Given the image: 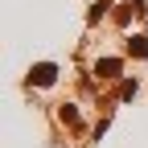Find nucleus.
Instances as JSON below:
<instances>
[{
	"instance_id": "1",
	"label": "nucleus",
	"mask_w": 148,
	"mask_h": 148,
	"mask_svg": "<svg viewBox=\"0 0 148 148\" xmlns=\"http://www.w3.org/2000/svg\"><path fill=\"white\" fill-rule=\"evenodd\" d=\"M53 74H58V70H53L49 62H45V66H33V74H29V82H37V86H49V82H53Z\"/></svg>"
},
{
	"instance_id": "2",
	"label": "nucleus",
	"mask_w": 148,
	"mask_h": 148,
	"mask_svg": "<svg viewBox=\"0 0 148 148\" xmlns=\"http://www.w3.org/2000/svg\"><path fill=\"white\" fill-rule=\"evenodd\" d=\"M99 70H103V78H115V74H119V62L107 58V62H99Z\"/></svg>"
},
{
	"instance_id": "3",
	"label": "nucleus",
	"mask_w": 148,
	"mask_h": 148,
	"mask_svg": "<svg viewBox=\"0 0 148 148\" xmlns=\"http://www.w3.org/2000/svg\"><path fill=\"white\" fill-rule=\"evenodd\" d=\"M132 49L140 53V58H148V37H132Z\"/></svg>"
}]
</instances>
